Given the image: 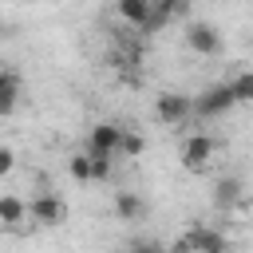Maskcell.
<instances>
[{"label":"cell","mask_w":253,"mask_h":253,"mask_svg":"<svg viewBox=\"0 0 253 253\" xmlns=\"http://www.w3.org/2000/svg\"><path fill=\"white\" fill-rule=\"evenodd\" d=\"M28 217H32L36 225L55 229V225L67 221V202H63L59 194H36V198L28 202Z\"/></svg>","instance_id":"obj_1"},{"label":"cell","mask_w":253,"mask_h":253,"mask_svg":"<svg viewBox=\"0 0 253 253\" xmlns=\"http://www.w3.org/2000/svg\"><path fill=\"white\" fill-rule=\"evenodd\" d=\"M119 134H123V126L119 123H95L91 126V134H87V150L83 154H91V158H119Z\"/></svg>","instance_id":"obj_2"},{"label":"cell","mask_w":253,"mask_h":253,"mask_svg":"<svg viewBox=\"0 0 253 253\" xmlns=\"http://www.w3.org/2000/svg\"><path fill=\"white\" fill-rule=\"evenodd\" d=\"M190 107H194L202 119H217V115H229L237 103H233V95H229V83H213V87H206Z\"/></svg>","instance_id":"obj_3"},{"label":"cell","mask_w":253,"mask_h":253,"mask_svg":"<svg viewBox=\"0 0 253 253\" xmlns=\"http://www.w3.org/2000/svg\"><path fill=\"white\" fill-rule=\"evenodd\" d=\"M186 47L198 51V55H217L221 51V32L206 20H190L186 24Z\"/></svg>","instance_id":"obj_4"},{"label":"cell","mask_w":253,"mask_h":253,"mask_svg":"<svg viewBox=\"0 0 253 253\" xmlns=\"http://www.w3.org/2000/svg\"><path fill=\"white\" fill-rule=\"evenodd\" d=\"M190 95H178V91H162L158 99H154V119L158 123H166V126H178V123H186L190 119Z\"/></svg>","instance_id":"obj_5"},{"label":"cell","mask_w":253,"mask_h":253,"mask_svg":"<svg viewBox=\"0 0 253 253\" xmlns=\"http://www.w3.org/2000/svg\"><path fill=\"white\" fill-rule=\"evenodd\" d=\"M213 150H217V142H213L210 134H190V138L182 142V166H186V170H206L210 158H213Z\"/></svg>","instance_id":"obj_6"},{"label":"cell","mask_w":253,"mask_h":253,"mask_svg":"<svg viewBox=\"0 0 253 253\" xmlns=\"http://www.w3.org/2000/svg\"><path fill=\"white\" fill-rule=\"evenodd\" d=\"M182 241H186L190 253H229V237H221L217 229H206V225L190 229Z\"/></svg>","instance_id":"obj_7"},{"label":"cell","mask_w":253,"mask_h":253,"mask_svg":"<svg viewBox=\"0 0 253 253\" xmlns=\"http://www.w3.org/2000/svg\"><path fill=\"white\" fill-rule=\"evenodd\" d=\"M16 103H20V75L8 71V67H0V119L12 115Z\"/></svg>","instance_id":"obj_8"},{"label":"cell","mask_w":253,"mask_h":253,"mask_svg":"<svg viewBox=\"0 0 253 253\" xmlns=\"http://www.w3.org/2000/svg\"><path fill=\"white\" fill-rule=\"evenodd\" d=\"M142 210H146V206H142V198H138L134 190H119V194H115V213H119L123 221H138Z\"/></svg>","instance_id":"obj_9"},{"label":"cell","mask_w":253,"mask_h":253,"mask_svg":"<svg viewBox=\"0 0 253 253\" xmlns=\"http://www.w3.org/2000/svg\"><path fill=\"white\" fill-rule=\"evenodd\" d=\"M28 221V202H20L16 194H4L0 198V225H20Z\"/></svg>","instance_id":"obj_10"},{"label":"cell","mask_w":253,"mask_h":253,"mask_svg":"<svg viewBox=\"0 0 253 253\" xmlns=\"http://www.w3.org/2000/svg\"><path fill=\"white\" fill-rule=\"evenodd\" d=\"M119 20H126V24H134V28H142L146 24V16H150V0H119Z\"/></svg>","instance_id":"obj_11"},{"label":"cell","mask_w":253,"mask_h":253,"mask_svg":"<svg viewBox=\"0 0 253 253\" xmlns=\"http://www.w3.org/2000/svg\"><path fill=\"white\" fill-rule=\"evenodd\" d=\"M241 194H245V190H241V178H233V174H229V178H221V182H217L213 202H217L221 210H229V206H237V202H241Z\"/></svg>","instance_id":"obj_12"},{"label":"cell","mask_w":253,"mask_h":253,"mask_svg":"<svg viewBox=\"0 0 253 253\" xmlns=\"http://www.w3.org/2000/svg\"><path fill=\"white\" fill-rule=\"evenodd\" d=\"M229 95H233V103H249L253 99V71H237L229 79Z\"/></svg>","instance_id":"obj_13"},{"label":"cell","mask_w":253,"mask_h":253,"mask_svg":"<svg viewBox=\"0 0 253 253\" xmlns=\"http://www.w3.org/2000/svg\"><path fill=\"white\" fill-rule=\"evenodd\" d=\"M142 150H146V138H142L138 130L123 126V134H119V154H126V158H138Z\"/></svg>","instance_id":"obj_14"},{"label":"cell","mask_w":253,"mask_h":253,"mask_svg":"<svg viewBox=\"0 0 253 253\" xmlns=\"http://www.w3.org/2000/svg\"><path fill=\"white\" fill-rule=\"evenodd\" d=\"M67 170H71V178H75V182H91V158H87L83 150H79V154H71Z\"/></svg>","instance_id":"obj_15"},{"label":"cell","mask_w":253,"mask_h":253,"mask_svg":"<svg viewBox=\"0 0 253 253\" xmlns=\"http://www.w3.org/2000/svg\"><path fill=\"white\" fill-rule=\"evenodd\" d=\"M126 253H166V245H162L158 237H134V241L126 245Z\"/></svg>","instance_id":"obj_16"},{"label":"cell","mask_w":253,"mask_h":253,"mask_svg":"<svg viewBox=\"0 0 253 253\" xmlns=\"http://www.w3.org/2000/svg\"><path fill=\"white\" fill-rule=\"evenodd\" d=\"M87 158H91V154H87ZM111 166H115L111 158H91V182H107V178H111Z\"/></svg>","instance_id":"obj_17"},{"label":"cell","mask_w":253,"mask_h":253,"mask_svg":"<svg viewBox=\"0 0 253 253\" xmlns=\"http://www.w3.org/2000/svg\"><path fill=\"white\" fill-rule=\"evenodd\" d=\"M12 166H16V154H12L8 146H0V178H4V174H12Z\"/></svg>","instance_id":"obj_18"},{"label":"cell","mask_w":253,"mask_h":253,"mask_svg":"<svg viewBox=\"0 0 253 253\" xmlns=\"http://www.w3.org/2000/svg\"><path fill=\"white\" fill-rule=\"evenodd\" d=\"M166 253H190V249H186V241H182V237H178V241H174V245H170V249H166Z\"/></svg>","instance_id":"obj_19"}]
</instances>
